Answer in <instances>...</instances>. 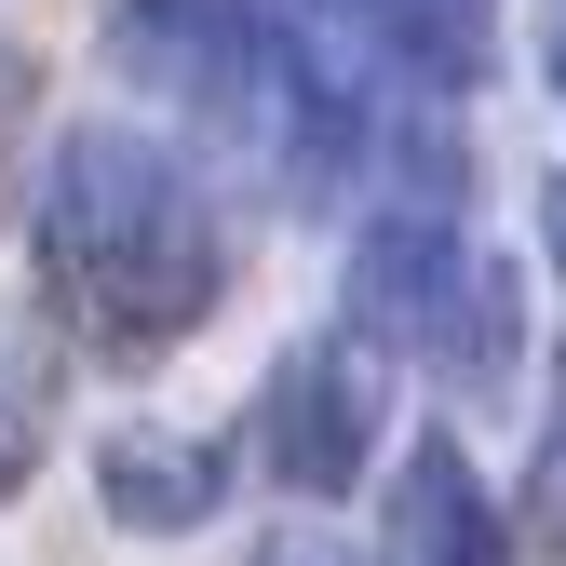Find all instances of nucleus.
I'll list each match as a JSON object with an SVG mask.
<instances>
[{
  "label": "nucleus",
  "instance_id": "f257e3e1",
  "mask_svg": "<svg viewBox=\"0 0 566 566\" xmlns=\"http://www.w3.org/2000/svg\"><path fill=\"white\" fill-rule=\"evenodd\" d=\"M41 297L95 365H163L202 337V311L230 297V217L189 176V149L135 122H82L41 176Z\"/></svg>",
  "mask_w": 566,
  "mask_h": 566
},
{
  "label": "nucleus",
  "instance_id": "f03ea898",
  "mask_svg": "<svg viewBox=\"0 0 566 566\" xmlns=\"http://www.w3.org/2000/svg\"><path fill=\"white\" fill-rule=\"evenodd\" d=\"M337 311L365 324L391 365L446 378V391H500V378H513V337H526L513 270L485 256V230L446 217V202H391V217H365Z\"/></svg>",
  "mask_w": 566,
  "mask_h": 566
},
{
  "label": "nucleus",
  "instance_id": "7ed1b4c3",
  "mask_svg": "<svg viewBox=\"0 0 566 566\" xmlns=\"http://www.w3.org/2000/svg\"><path fill=\"white\" fill-rule=\"evenodd\" d=\"M378 418H391V350H378L365 324H324V337H297V350L256 378V432H243V446H256L270 485L337 500V485L378 459Z\"/></svg>",
  "mask_w": 566,
  "mask_h": 566
},
{
  "label": "nucleus",
  "instance_id": "20e7f679",
  "mask_svg": "<svg viewBox=\"0 0 566 566\" xmlns=\"http://www.w3.org/2000/svg\"><path fill=\"white\" fill-rule=\"evenodd\" d=\"M350 95L405 82V95H472L500 54V0H270Z\"/></svg>",
  "mask_w": 566,
  "mask_h": 566
},
{
  "label": "nucleus",
  "instance_id": "39448f33",
  "mask_svg": "<svg viewBox=\"0 0 566 566\" xmlns=\"http://www.w3.org/2000/svg\"><path fill=\"white\" fill-rule=\"evenodd\" d=\"M391 566H513V526L485 500V472L459 459V432L405 446V485H391Z\"/></svg>",
  "mask_w": 566,
  "mask_h": 566
},
{
  "label": "nucleus",
  "instance_id": "423d86ee",
  "mask_svg": "<svg viewBox=\"0 0 566 566\" xmlns=\"http://www.w3.org/2000/svg\"><path fill=\"white\" fill-rule=\"evenodd\" d=\"M95 485H108V513H122L135 539H189V526H217L230 459H217V446H189V432H163V418H135V432H108Z\"/></svg>",
  "mask_w": 566,
  "mask_h": 566
},
{
  "label": "nucleus",
  "instance_id": "0eeeda50",
  "mask_svg": "<svg viewBox=\"0 0 566 566\" xmlns=\"http://www.w3.org/2000/svg\"><path fill=\"white\" fill-rule=\"evenodd\" d=\"M41 459H54V391H41V365L0 350V500H28Z\"/></svg>",
  "mask_w": 566,
  "mask_h": 566
},
{
  "label": "nucleus",
  "instance_id": "6e6552de",
  "mask_svg": "<svg viewBox=\"0 0 566 566\" xmlns=\"http://www.w3.org/2000/svg\"><path fill=\"white\" fill-rule=\"evenodd\" d=\"M526 539L566 566V418H553V432H539V459H526Z\"/></svg>",
  "mask_w": 566,
  "mask_h": 566
},
{
  "label": "nucleus",
  "instance_id": "1a4fd4ad",
  "mask_svg": "<svg viewBox=\"0 0 566 566\" xmlns=\"http://www.w3.org/2000/svg\"><path fill=\"white\" fill-rule=\"evenodd\" d=\"M256 566H391V553H378V539H350V526H270Z\"/></svg>",
  "mask_w": 566,
  "mask_h": 566
},
{
  "label": "nucleus",
  "instance_id": "9d476101",
  "mask_svg": "<svg viewBox=\"0 0 566 566\" xmlns=\"http://www.w3.org/2000/svg\"><path fill=\"white\" fill-rule=\"evenodd\" d=\"M553 95H566V14H553Z\"/></svg>",
  "mask_w": 566,
  "mask_h": 566
},
{
  "label": "nucleus",
  "instance_id": "9b49d317",
  "mask_svg": "<svg viewBox=\"0 0 566 566\" xmlns=\"http://www.w3.org/2000/svg\"><path fill=\"white\" fill-rule=\"evenodd\" d=\"M553 256H566V189H553Z\"/></svg>",
  "mask_w": 566,
  "mask_h": 566
}]
</instances>
